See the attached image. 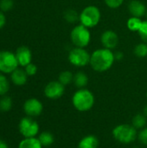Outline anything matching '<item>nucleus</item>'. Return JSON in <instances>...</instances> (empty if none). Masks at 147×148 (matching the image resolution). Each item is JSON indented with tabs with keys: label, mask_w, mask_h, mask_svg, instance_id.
I'll list each match as a JSON object with an SVG mask.
<instances>
[{
	"label": "nucleus",
	"mask_w": 147,
	"mask_h": 148,
	"mask_svg": "<svg viewBox=\"0 0 147 148\" xmlns=\"http://www.w3.org/2000/svg\"><path fill=\"white\" fill-rule=\"evenodd\" d=\"M142 20L139 17L136 16H131L126 23V26L129 30L133 31V32H138L141 24H142Z\"/></svg>",
	"instance_id": "6ab92c4d"
},
{
	"label": "nucleus",
	"mask_w": 147,
	"mask_h": 148,
	"mask_svg": "<svg viewBox=\"0 0 147 148\" xmlns=\"http://www.w3.org/2000/svg\"><path fill=\"white\" fill-rule=\"evenodd\" d=\"M14 6L13 0H0V10L3 12L10 10Z\"/></svg>",
	"instance_id": "a878e982"
},
{
	"label": "nucleus",
	"mask_w": 147,
	"mask_h": 148,
	"mask_svg": "<svg viewBox=\"0 0 147 148\" xmlns=\"http://www.w3.org/2000/svg\"><path fill=\"white\" fill-rule=\"evenodd\" d=\"M134 55L137 57L144 58L147 56V43L140 42L137 44L134 48Z\"/></svg>",
	"instance_id": "b1692460"
},
{
	"label": "nucleus",
	"mask_w": 147,
	"mask_h": 148,
	"mask_svg": "<svg viewBox=\"0 0 147 148\" xmlns=\"http://www.w3.org/2000/svg\"><path fill=\"white\" fill-rule=\"evenodd\" d=\"M104 1L107 6L109 7L110 9H118L124 3V0H104Z\"/></svg>",
	"instance_id": "c85d7f7f"
},
{
	"label": "nucleus",
	"mask_w": 147,
	"mask_h": 148,
	"mask_svg": "<svg viewBox=\"0 0 147 148\" xmlns=\"http://www.w3.org/2000/svg\"><path fill=\"white\" fill-rule=\"evenodd\" d=\"M63 17H64V19L68 23H75L76 21L79 20L80 14L76 10H75L73 9H68L64 12V14H63Z\"/></svg>",
	"instance_id": "412c9836"
},
{
	"label": "nucleus",
	"mask_w": 147,
	"mask_h": 148,
	"mask_svg": "<svg viewBox=\"0 0 147 148\" xmlns=\"http://www.w3.org/2000/svg\"><path fill=\"white\" fill-rule=\"evenodd\" d=\"M90 57L91 55L84 49V48H79L75 47L73 48L68 56V62L78 68L85 67L90 62Z\"/></svg>",
	"instance_id": "423d86ee"
},
{
	"label": "nucleus",
	"mask_w": 147,
	"mask_h": 148,
	"mask_svg": "<svg viewBox=\"0 0 147 148\" xmlns=\"http://www.w3.org/2000/svg\"><path fill=\"white\" fill-rule=\"evenodd\" d=\"M101 42L104 48L112 50L119 45L120 39L116 32L111 29H107L101 34Z\"/></svg>",
	"instance_id": "9b49d317"
},
{
	"label": "nucleus",
	"mask_w": 147,
	"mask_h": 148,
	"mask_svg": "<svg viewBox=\"0 0 147 148\" xmlns=\"http://www.w3.org/2000/svg\"><path fill=\"white\" fill-rule=\"evenodd\" d=\"M39 141L41 142V144L42 145V147H49L50 145L53 144L55 138L54 135L49 133V132H42V134H40L39 137H38Z\"/></svg>",
	"instance_id": "aec40b11"
},
{
	"label": "nucleus",
	"mask_w": 147,
	"mask_h": 148,
	"mask_svg": "<svg viewBox=\"0 0 147 148\" xmlns=\"http://www.w3.org/2000/svg\"><path fill=\"white\" fill-rule=\"evenodd\" d=\"M73 79H74V75L68 70L61 72L58 77V81L64 86L70 84L73 82Z\"/></svg>",
	"instance_id": "4be33fe9"
},
{
	"label": "nucleus",
	"mask_w": 147,
	"mask_h": 148,
	"mask_svg": "<svg viewBox=\"0 0 147 148\" xmlns=\"http://www.w3.org/2000/svg\"><path fill=\"white\" fill-rule=\"evenodd\" d=\"M12 107V100L10 96L3 95L0 99V110L3 112L9 111Z\"/></svg>",
	"instance_id": "393cba45"
},
{
	"label": "nucleus",
	"mask_w": 147,
	"mask_h": 148,
	"mask_svg": "<svg viewBox=\"0 0 147 148\" xmlns=\"http://www.w3.org/2000/svg\"><path fill=\"white\" fill-rule=\"evenodd\" d=\"M10 88V82L4 74L0 73V96H3L7 94Z\"/></svg>",
	"instance_id": "5701e85b"
},
{
	"label": "nucleus",
	"mask_w": 147,
	"mask_h": 148,
	"mask_svg": "<svg viewBox=\"0 0 147 148\" xmlns=\"http://www.w3.org/2000/svg\"><path fill=\"white\" fill-rule=\"evenodd\" d=\"M114 53L108 49H98L91 54L90 66L96 72H105L113 65Z\"/></svg>",
	"instance_id": "f257e3e1"
},
{
	"label": "nucleus",
	"mask_w": 147,
	"mask_h": 148,
	"mask_svg": "<svg viewBox=\"0 0 147 148\" xmlns=\"http://www.w3.org/2000/svg\"><path fill=\"white\" fill-rule=\"evenodd\" d=\"M99 147V140L95 135L88 134L83 137L79 144L77 148H98Z\"/></svg>",
	"instance_id": "2eb2a0df"
},
{
	"label": "nucleus",
	"mask_w": 147,
	"mask_h": 148,
	"mask_svg": "<svg viewBox=\"0 0 147 148\" xmlns=\"http://www.w3.org/2000/svg\"><path fill=\"white\" fill-rule=\"evenodd\" d=\"M146 99H147V92H146Z\"/></svg>",
	"instance_id": "f704fd0d"
},
{
	"label": "nucleus",
	"mask_w": 147,
	"mask_h": 148,
	"mask_svg": "<svg viewBox=\"0 0 147 148\" xmlns=\"http://www.w3.org/2000/svg\"><path fill=\"white\" fill-rule=\"evenodd\" d=\"M73 82L75 86L78 88H84L88 83V77L86 73L79 71L74 75Z\"/></svg>",
	"instance_id": "dca6fc26"
},
{
	"label": "nucleus",
	"mask_w": 147,
	"mask_h": 148,
	"mask_svg": "<svg viewBox=\"0 0 147 148\" xmlns=\"http://www.w3.org/2000/svg\"><path fill=\"white\" fill-rule=\"evenodd\" d=\"M128 10L132 16L141 18L146 14V6L139 0H132L128 3Z\"/></svg>",
	"instance_id": "ddd939ff"
},
{
	"label": "nucleus",
	"mask_w": 147,
	"mask_h": 148,
	"mask_svg": "<svg viewBox=\"0 0 147 148\" xmlns=\"http://www.w3.org/2000/svg\"><path fill=\"white\" fill-rule=\"evenodd\" d=\"M0 141H1V140H0Z\"/></svg>",
	"instance_id": "4c0bfd02"
},
{
	"label": "nucleus",
	"mask_w": 147,
	"mask_h": 148,
	"mask_svg": "<svg viewBox=\"0 0 147 148\" xmlns=\"http://www.w3.org/2000/svg\"><path fill=\"white\" fill-rule=\"evenodd\" d=\"M18 128L24 138H34L39 133V125L31 117L23 118L19 122Z\"/></svg>",
	"instance_id": "6e6552de"
},
{
	"label": "nucleus",
	"mask_w": 147,
	"mask_h": 148,
	"mask_svg": "<svg viewBox=\"0 0 147 148\" xmlns=\"http://www.w3.org/2000/svg\"><path fill=\"white\" fill-rule=\"evenodd\" d=\"M18 66L15 53L8 50L0 51V73L11 74Z\"/></svg>",
	"instance_id": "0eeeda50"
},
{
	"label": "nucleus",
	"mask_w": 147,
	"mask_h": 148,
	"mask_svg": "<svg viewBox=\"0 0 147 148\" xmlns=\"http://www.w3.org/2000/svg\"><path fill=\"white\" fill-rule=\"evenodd\" d=\"M113 137L115 140L121 144L128 145L138 138L137 129L129 124H120L116 126L112 132Z\"/></svg>",
	"instance_id": "7ed1b4c3"
},
{
	"label": "nucleus",
	"mask_w": 147,
	"mask_h": 148,
	"mask_svg": "<svg viewBox=\"0 0 147 148\" xmlns=\"http://www.w3.org/2000/svg\"><path fill=\"white\" fill-rule=\"evenodd\" d=\"M143 114H145V115H146V116L147 117V105L146 106V107H145V108H144V110H143Z\"/></svg>",
	"instance_id": "72a5a7b5"
},
{
	"label": "nucleus",
	"mask_w": 147,
	"mask_h": 148,
	"mask_svg": "<svg viewBox=\"0 0 147 148\" xmlns=\"http://www.w3.org/2000/svg\"><path fill=\"white\" fill-rule=\"evenodd\" d=\"M6 23V16L2 10H0V29L4 27Z\"/></svg>",
	"instance_id": "7c9ffc66"
},
{
	"label": "nucleus",
	"mask_w": 147,
	"mask_h": 148,
	"mask_svg": "<svg viewBox=\"0 0 147 148\" xmlns=\"http://www.w3.org/2000/svg\"><path fill=\"white\" fill-rule=\"evenodd\" d=\"M101 17V13L100 9L95 5H88L80 13L79 21L81 22V24L90 29L95 27L100 23Z\"/></svg>",
	"instance_id": "20e7f679"
},
{
	"label": "nucleus",
	"mask_w": 147,
	"mask_h": 148,
	"mask_svg": "<svg viewBox=\"0 0 147 148\" xmlns=\"http://www.w3.org/2000/svg\"><path fill=\"white\" fill-rule=\"evenodd\" d=\"M43 110L42 103L36 98L28 99L23 104V111L29 117L39 116Z\"/></svg>",
	"instance_id": "9d476101"
},
{
	"label": "nucleus",
	"mask_w": 147,
	"mask_h": 148,
	"mask_svg": "<svg viewBox=\"0 0 147 148\" xmlns=\"http://www.w3.org/2000/svg\"><path fill=\"white\" fill-rule=\"evenodd\" d=\"M0 148H9V147L4 141H0Z\"/></svg>",
	"instance_id": "473e14b6"
},
{
	"label": "nucleus",
	"mask_w": 147,
	"mask_h": 148,
	"mask_svg": "<svg viewBox=\"0 0 147 148\" xmlns=\"http://www.w3.org/2000/svg\"><path fill=\"white\" fill-rule=\"evenodd\" d=\"M124 58V54L121 51H116L114 53V59L115 61H120Z\"/></svg>",
	"instance_id": "2f4dec72"
},
{
	"label": "nucleus",
	"mask_w": 147,
	"mask_h": 148,
	"mask_svg": "<svg viewBox=\"0 0 147 148\" xmlns=\"http://www.w3.org/2000/svg\"><path fill=\"white\" fill-rule=\"evenodd\" d=\"M15 55H16V57L17 59L19 66L26 67L28 64L31 63L32 53H31V50L27 46L18 47L15 52Z\"/></svg>",
	"instance_id": "f8f14e48"
},
{
	"label": "nucleus",
	"mask_w": 147,
	"mask_h": 148,
	"mask_svg": "<svg viewBox=\"0 0 147 148\" xmlns=\"http://www.w3.org/2000/svg\"><path fill=\"white\" fill-rule=\"evenodd\" d=\"M18 148H42L38 138H24L18 145Z\"/></svg>",
	"instance_id": "f3484780"
},
{
	"label": "nucleus",
	"mask_w": 147,
	"mask_h": 148,
	"mask_svg": "<svg viewBox=\"0 0 147 148\" xmlns=\"http://www.w3.org/2000/svg\"><path fill=\"white\" fill-rule=\"evenodd\" d=\"M94 95L87 88H79L72 97V104L79 112H87L92 109L94 105Z\"/></svg>",
	"instance_id": "f03ea898"
},
{
	"label": "nucleus",
	"mask_w": 147,
	"mask_h": 148,
	"mask_svg": "<svg viewBox=\"0 0 147 148\" xmlns=\"http://www.w3.org/2000/svg\"><path fill=\"white\" fill-rule=\"evenodd\" d=\"M138 139L139 140V142L147 147V127H146L145 128L139 130V132L138 133Z\"/></svg>",
	"instance_id": "cd10ccee"
},
{
	"label": "nucleus",
	"mask_w": 147,
	"mask_h": 148,
	"mask_svg": "<svg viewBox=\"0 0 147 148\" xmlns=\"http://www.w3.org/2000/svg\"><path fill=\"white\" fill-rule=\"evenodd\" d=\"M10 80L14 85L23 86L27 82L28 75L26 74L24 69L17 68L10 74Z\"/></svg>",
	"instance_id": "4468645a"
},
{
	"label": "nucleus",
	"mask_w": 147,
	"mask_h": 148,
	"mask_svg": "<svg viewBox=\"0 0 147 148\" xmlns=\"http://www.w3.org/2000/svg\"><path fill=\"white\" fill-rule=\"evenodd\" d=\"M141 40L147 43V21H143L142 22V24L138 31Z\"/></svg>",
	"instance_id": "bb28decb"
},
{
	"label": "nucleus",
	"mask_w": 147,
	"mask_h": 148,
	"mask_svg": "<svg viewBox=\"0 0 147 148\" xmlns=\"http://www.w3.org/2000/svg\"><path fill=\"white\" fill-rule=\"evenodd\" d=\"M65 91V86L59 81H53L49 82L44 88V95L47 98L56 100L62 97Z\"/></svg>",
	"instance_id": "1a4fd4ad"
},
{
	"label": "nucleus",
	"mask_w": 147,
	"mask_h": 148,
	"mask_svg": "<svg viewBox=\"0 0 147 148\" xmlns=\"http://www.w3.org/2000/svg\"><path fill=\"white\" fill-rule=\"evenodd\" d=\"M70 39L75 47L86 48L91 41L90 30L82 24L77 25L71 30Z\"/></svg>",
	"instance_id": "39448f33"
},
{
	"label": "nucleus",
	"mask_w": 147,
	"mask_h": 148,
	"mask_svg": "<svg viewBox=\"0 0 147 148\" xmlns=\"http://www.w3.org/2000/svg\"><path fill=\"white\" fill-rule=\"evenodd\" d=\"M146 16H147V10H146Z\"/></svg>",
	"instance_id": "e433bc0d"
},
{
	"label": "nucleus",
	"mask_w": 147,
	"mask_h": 148,
	"mask_svg": "<svg viewBox=\"0 0 147 148\" xmlns=\"http://www.w3.org/2000/svg\"><path fill=\"white\" fill-rule=\"evenodd\" d=\"M133 148H139V147H133Z\"/></svg>",
	"instance_id": "c9c22d12"
},
{
	"label": "nucleus",
	"mask_w": 147,
	"mask_h": 148,
	"mask_svg": "<svg viewBox=\"0 0 147 148\" xmlns=\"http://www.w3.org/2000/svg\"><path fill=\"white\" fill-rule=\"evenodd\" d=\"M147 117L144 114H136L132 121V125L137 129L141 130L146 127Z\"/></svg>",
	"instance_id": "a211bd4d"
},
{
	"label": "nucleus",
	"mask_w": 147,
	"mask_h": 148,
	"mask_svg": "<svg viewBox=\"0 0 147 148\" xmlns=\"http://www.w3.org/2000/svg\"><path fill=\"white\" fill-rule=\"evenodd\" d=\"M24 70H25L26 74L28 75V76H33L37 72V67L34 63L31 62V63L28 64L26 67H24Z\"/></svg>",
	"instance_id": "c756f323"
}]
</instances>
